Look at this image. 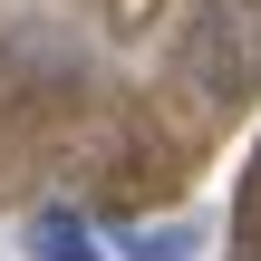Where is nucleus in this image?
I'll list each match as a JSON object with an SVG mask.
<instances>
[{
	"label": "nucleus",
	"instance_id": "obj_3",
	"mask_svg": "<svg viewBox=\"0 0 261 261\" xmlns=\"http://www.w3.org/2000/svg\"><path fill=\"white\" fill-rule=\"evenodd\" d=\"M126 252L136 261H194V232L174 223V232H126Z\"/></svg>",
	"mask_w": 261,
	"mask_h": 261
},
{
	"label": "nucleus",
	"instance_id": "obj_2",
	"mask_svg": "<svg viewBox=\"0 0 261 261\" xmlns=\"http://www.w3.org/2000/svg\"><path fill=\"white\" fill-rule=\"evenodd\" d=\"M29 252L39 261H107L97 232H77V213H39V223H29Z\"/></svg>",
	"mask_w": 261,
	"mask_h": 261
},
{
	"label": "nucleus",
	"instance_id": "obj_1",
	"mask_svg": "<svg viewBox=\"0 0 261 261\" xmlns=\"http://www.w3.org/2000/svg\"><path fill=\"white\" fill-rule=\"evenodd\" d=\"M184 58L203 68V87H213V97L252 87V77H261V10H242V0H213V10L184 29Z\"/></svg>",
	"mask_w": 261,
	"mask_h": 261
}]
</instances>
